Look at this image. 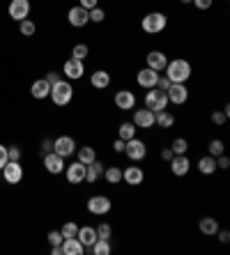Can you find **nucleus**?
<instances>
[{"label": "nucleus", "instance_id": "nucleus-24", "mask_svg": "<svg viewBox=\"0 0 230 255\" xmlns=\"http://www.w3.org/2000/svg\"><path fill=\"white\" fill-rule=\"evenodd\" d=\"M90 85L94 90H106L108 85H111V74L104 71V69H97V71L90 76Z\"/></svg>", "mask_w": 230, "mask_h": 255}, {"label": "nucleus", "instance_id": "nucleus-41", "mask_svg": "<svg viewBox=\"0 0 230 255\" xmlns=\"http://www.w3.org/2000/svg\"><path fill=\"white\" fill-rule=\"evenodd\" d=\"M62 239H65V237L60 234V230H51V232H48V244H51V246H60Z\"/></svg>", "mask_w": 230, "mask_h": 255}, {"label": "nucleus", "instance_id": "nucleus-52", "mask_svg": "<svg viewBox=\"0 0 230 255\" xmlns=\"http://www.w3.org/2000/svg\"><path fill=\"white\" fill-rule=\"evenodd\" d=\"M42 150H44V154L46 152H53V143H51V140H44V147H42Z\"/></svg>", "mask_w": 230, "mask_h": 255}, {"label": "nucleus", "instance_id": "nucleus-47", "mask_svg": "<svg viewBox=\"0 0 230 255\" xmlns=\"http://www.w3.org/2000/svg\"><path fill=\"white\" fill-rule=\"evenodd\" d=\"M9 161V157H7V147L5 145H0V170H2V165Z\"/></svg>", "mask_w": 230, "mask_h": 255}, {"label": "nucleus", "instance_id": "nucleus-43", "mask_svg": "<svg viewBox=\"0 0 230 255\" xmlns=\"http://www.w3.org/2000/svg\"><path fill=\"white\" fill-rule=\"evenodd\" d=\"M216 168H219V170H228V168H230V159L226 157V154L216 157Z\"/></svg>", "mask_w": 230, "mask_h": 255}, {"label": "nucleus", "instance_id": "nucleus-51", "mask_svg": "<svg viewBox=\"0 0 230 255\" xmlns=\"http://www.w3.org/2000/svg\"><path fill=\"white\" fill-rule=\"evenodd\" d=\"M113 150L117 152V154H122V152H124V140H120V138H117V140L113 143Z\"/></svg>", "mask_w": 230, "mask_h": 255}, {"label": "nucleus", "instance_id": "nucleus-27", "mask_svg": "<svg viewBox=\"0 0 230 255\" xmlns=\"http://www.w3.org/2000/svg\"><path fill=\"white\" fill-rule=\"evenodd\" d=\"M154 124H159L161 129H170L173 124H175V115L168 113L166 108H163V111H157L154 113Z\"/></svg>", "mask_w": 230, "mask_h": 255}, {"label": "nucleus", "instance_id": "nucleus-36", "mask_svg": "<svg viewBox=\"0 0 230 255\" xmlns=\"http://www.w3.org/2000/svg\"><path fill=\"white\" fill-rule=\"evenodd\" d=\"M71 55H74L76 60H85V58L90 55V48H88V44H76L71 48Z\"/></svg>", "mask_w": 230, "mask_h": 255}, {"label": "nucleus", "instance_id": "nucleus-11", "mask_svg": "<svg viewBox=\"0 0 230 255\" xmlns=\"http://www.w3.org/2000/svg\"><path fill=\"white\" fill-rule=\"evenodd\" d=\"M62 74L67 76L69 81H78V78H83V74H85L83 60H76V58H69V60L65 62V67H62Z\"/></svg>", "mask_w": 230, "mask_h": 255}, {"label": "nucleus", "instance_id": "nucleus-22", "mask_svg": "<svg viewBox=\"0 0 230 255\" xmlns=\"http://www.w3.org/2000/svg\"><path fill=\"white\" fill-rule=\"evenodd\" d=\"M76 239L81 241L85 248H92V244L99 239V237H97V228H90V225H85V228H78Z\"/></svg>", "mask_w": 230, "mask_h": 255}, {"label": "nucleus", "instance_id": "nucleus-20", "mask_svg": "<svg viewBox=\"0 0 230 255\" xmlns=\"http://www.w3.org/2000/svg\"><path fill=\"white\" fill-rule=\"evenodd\" d=\"M134 124H136V129H150V127H154V113L150 111V108L134 111Z\"/></svg>", "mask_w": 230, "mask_h": 255}, {"label": "nucleus", "instance_id": "nucleus-35", "mask_svg": "<svg viewBox=\"0 0 230 255\" xmlns=\"http://www.w3.org/2000/svg\"><path fill=\"white\" fill-rule=\"evenodd\" d=\"M76 232H78V225L74 223V221H67V223L60 228V234L67 239V237H76Z\"/></svg>", "mask_w": 230, "mask_h": 255}, {"label": "nucleus", "instance_id": "nucleus-42", "mask_svg": "<svg viewBox=\"0 0 230 255\" xmlns=\"http://www.w3.org/2000/svg\"><path fill=\"white\" fill-rule=\"evenodd\" d=\"M170 85H173V83H170V78H168V76H166V74H161L159 78H157V88H159V90H163V92H166V90H168V88H170Z\"/></svg>", "mask_w": 230, "mask_h": 255}, {"label": "nucleus", "instance_id": "nucleus-13", "mask_svg": "<svg viewBox=\"0 0 230 255\" xmlns=\"http://www.w3.org/2000/svg\"><path fill=\"white\" fill-rule=\"evenodd\" d=\"M44 168L51 175L65 173V159H62L60 154H55V152H46L44 154Z\"/></svg>", "mask_w": 230, "mask_h": 255}, {"label": "nucleus", "instance_id": "nucleus-34", "mask_svg": "<svg viewBox=\"0 0 230 255\" xmlns=\"http://www.w3.org/2000/svg\"><path fill=\"white\" fill-rule=\"evenodd\" d=\"M170 150H173V154H186V150H189L186 138H175V140H173V145H170Z\"/></svg>", "mask_w": 230, "mask_h": 255}, {"label": "nucleus", "instance_id": "nucleus-17", "mask_svg": "<svg viewBox=\"0 0 230 255\" xmlns=\"http://www.w3.org/2000/svg\"><path fill=\"white\" fill-rule=\"evenodd\" d=\"M122 180L127 182L129 186H138V184H143V180H145V173H143L140 165H129V168L122 170Z\"/></svg>", "mask_w": 230, "mask_h": 255}, {"label": "nucleus", "instance_id": "nucleus-29", "mask_svg": "<svg viewBox=\"0 0 230 255\" xmlns=\"http://www.w3.org/2000/svg\"><path fill=\"white\" fill-rule=\"evenodd\" d=\"M198 170L203 175H212V173H216V159L214 157H203V159H198Z\"/></svg>", "mask_w": 230, "mask_h": 255}, {"label": "nucleus", "instance_id": "nucleus-53", "mask_svg": "<svg viewBox=\"0 0 230 255\" xmlns=\"http://www.w3.org/2000/svg\"><path fill=\"white\" fill-rule=\"evenodd\" d=\"M51 253H53V255H62V248L60 246H51Z\"/></svg>", "mask_w": 230, "mask_h": 255}, {"label": "nucleus", "instance_id": "nucleus-18", "mask_svg": "<svg viewBox=\"0 0 230 255\" xmlns=\"http://www.w3.org/2000/svg\"><path fill=\"white\" fill-rule=\"evenodd\" d=\"M145 60H147V67L154 69V71H159V74L166 69V65H168V58H166L163 51H150L145 55Z\"/></svg>", "mask_w": 230, "mask_h": 255}, {"label": "nucleus", "instance_id": "nucleus-12", "mask_svg": "<svg viewBox=\"0 0 230 255\" xmlns=\"http://www.w3.org/2000/svg\"><path fill=\"white\" fill-rule=\"evenodd\" d=\"M7 12H9V16H12L14 21L28 19V14H30V0H12Z\"/></svg>", "mask_w": 230, "mask_h": 255}, {"label": "nucleus", "instance_id": "nucleus-30", "mask_svg": "<svg viewBox=\"0 0 230 255\" xmlns=\"http://www.w3.org/2000/svg\"><path fill=\"white\" fill-rule=\"evenodd\" d=\"M104 180H106L108 184H120V182H122V168H117V165L106 168V170H104Z\"/></svg>", "mask_w": 230, "mask_h": 255}, {"label": "nucleus", "instance_id": "nucleus-15", "mask_svg": "<svg viewBox=\"0 0 230 255\" xmlns=\"http://www.w3.org/2000/svg\"><path fill=\"white\" fill-rule=\"evenodd\" d=\"M65 177H67L69 184H81L85 182V165L81 161H74V163H69L65 168Z\"/></svg>", "mask_w": 230, "mask_h": 255}, {"label": "nucleus", "instance_id": "nucleus-14", "mask_svg": "<svg viewBox=\"0 0 230 255\" xmlns=\"http://www.w3.org/2000/svg\"><path fill=\"white\" fill-rule=\"evenodd\" d=\"M67 21H69V25H74V28H83V25H88V21H90V16H88V9L81 7V5L71 7V9L67 12Z\"/></svg>", "mask_w": 230, "mask_h": 255}, {"label": "nucleus", "instance_id": "nucleus-21", "mask_svg": "<svg viewBox=\"0 0 230 255\" xmlns=\"http://www.w3.org/2000/svg\"><path fill=\"white\" fill-rule=\"evenodd\" d=\"M60 248H62V255H83L85 253V246L76 239V237H67V239H62Z\"/></svg>", "mask_w": 230, "mask_h": 255}, {"label": "nucleus", "instance_id": "nucleus-23", "mask_svg": "<svg viewBox=\"0 0 230 255\" xmlns=\"http://www.w3.org/2000/svg\"><path fill=\"white\" fill-rule=\"evenodd\" d=\"M104 170H106V168H104V163H99V161L94 159L92 163L85 165V182H88V184L97 182L99 177H104Z\"/></svg>", "mask_w": 230, "mask_h": 255}, {"label": "nucleus", "instance_id": "nucleus-16", "mask_svg": "<svg viewBox=\"0 0 230 255\" xmlns=\"http://www.w3.org/2000/svg\"><path fill=\"white\" fill-rule=\"evenodd\" d=\"M157 78H159V71H154V69H150V67L140 69V71L136 74V83L140 85V88H145V90L157 88Z\"/></svg>", "mask_w": 230, "mask_h": 255}, {"label": "nucleus", "instance_id": "nucleus-38", "mask_svg": "<svg viewBox=\"0 0 230 255\" xmlns=\"http://www.w3.org/2000/svg\"><path fill=\"white\" fill-rule=\"evenodd\" d=\"M207 150H209V157H214V159L221 157V154H223V140H219V138H216V140H212Z\"/></svg>", "mask_w": 230, "mask_h": 255}, {"label": "nucleus", "instance_id": "nucleus-49", "mask_svg": "<svg viewBox=\"0 0 230 255\" xmlns=\"http://www.w3.org/2000/svg\"><path fill=\"white\" fill-rule=\"evenodd\" d=\"M216 234H219V241H221V244H228V241H230V232H228V230H221V228H219Z\"/></svg>", "mask_w": 230, "mask_h": 255}, {"label": "nucleus", "instance_id": "nucleus-9", "mask_svg": "<svg viewBox=\"0 0 230 255\" xmlns=\"http://www.w3.org/2000/svg\"><path fill=\"white\" fill-rule=\"evenodd\" d=\"M2 177L7 184H19L23 180V165L19 161H7L2 165Z\"/></svg>", "mask_w": 230, "mask_h": 255}, {"label": "nucleus", "instance_id": "nucleus-1", "mask_svg": "<svg viewBox=\"0 0 230 255\" xmlns=\"http://www.w3.org/2000/svg\"><path fill=\"white\" fill-rule=\"evenodd\" d=\"M163 74L170 78V83H186L191 78V65L182 58H177V60H168L166 69H163Z\"/></svg>", "mask_w": 230, "mask_h": 255}, {"label": "nucleus", "instance_id": "nucleus-45", "mask_svg": "<svg viewBox=\"0 0 230 255\" xmlns=\"http://www.w3.org/2000/svg\"><path fill=\"white\" fill-rule=\"evenodd\" d=\"M7 157H9V161H19L21 159V150L12 145V147H7Z\"/></svg>", "mask_w": 230, "mask_h": 255}, {"label": "nucleus", "instance_id": "nucleus-32", "mask_svg": "<svg viewBox=\"0 0 230 255\" xmlns=\"http://www.w3.org/2000/svg\"><path fill=\"white\" fill-rule=\"evenodd\" d=\"M19 30H21L23 37H32V35L37 32V25H35V21H30V19H23V21H19Z\"/></svg>", "mask_w": 230, "mask_h": 255}, {"label": "nucleus", "instance_id": "nucleus-19", "mask_svg": "<svg viewBox=\"0 0 230 255\" xmlns=\"http://www.w3.org/2000/svg\"><path fill=\"white\" fill-rule=\"evenodd\" d=\"M113 101L120 111H131V108L136 106V94H134L131 90H120V92H115Z\"/></svg>", "mask_w": 230, "mask_h": 255}, {"label": "nucleus", "instance_id": "nucleus-28", "mask_svg": "<svg viewBox=\"0 0 230 255\" xmlns=\"http://www.w3.org/2000/svg\"><path fill=\"white\" fill-rule=\"evenodd\" d=\"M136 131H138V129H136L134 122H122L120 129H117V138L127 143V140H131V138H136Z\"/></svg>", "mask_w": 230, "mask_h": 255}, {"label": "nucleus", "instance_id": "nucleus-46", "mask_svg": "<svg viewBox=\"0 0 230 255\" xmlns=\"http://www.w3.org/2000/svg\"><path fill=\"white\" fill-rule=\"evenodd\" d=\"M44 78H46V83H48V85H55V83H58V81H62L58 71H48V74H46Z\"/></svg>", "mask_w": 230, "mask_h": 255}, {"label": "nucleus", "instance_id": "nucleus-25", "mask_svg": "<svg viewBox=\"0 0 230 255\" xmlns=\"http://www.w3.org/2000/svg\"><path fill=\"white\" fill-rule=\"evenodd\" d=\"M30 94L35 99H46L51 94V85L46 83V78H39V81H32L30 85Z\"/></svg>", "mask_w": 230, "mask_h": 255}, {"label": "nucleus", "instance_id": "nucleus-40", "mask_svg": "<svg viewBox=\"0 0 230 255\" xmlns=\"http://www.w3.org/2000/svg\"><path fill=\"white\" fill-rule=\"evenodd\" d=\"M209 120H212V124H216V127H221V124H226V120H228V115H226L223 111H214V113H212V117H209Z\"/></svg>", "mask_w": 230, "mask_h": 255}, {"label": "nucleus", "instance_id": "nucleus-7", "mask_svg": "<svg viewBox=\"0 0 230 255\" xmlns=\"http://www.w3.org/2000/svg\"><path fill=\"white\" fill-rule=\"evenodd\" d=\"M166 97H168V104H175V106L186 104V99H189L186 83H173L168 90H166Z\"/></svg>", "mask_w": 230, "mask_h": 255}, {"label": "nucleus", "instance_id": "nucleus-3", "mask_svg": "<svg viewBox=\"0 0 230 255\" xmlns=\"http://www.w3.org/2000/svg\"><path fill=\"white\" fill-rule=\"evenodd\" d=\"M51 101L55 106H67L71 99H74V88L69 81H58L55 85H51Z\"/></svg>", "mask_w": 230, "mask_h": 255}, {"label": "nucleus", "instance_id": "nucleus-54", "mask_svg": "<svg viewBox=\"0 0 230 255\" xmlns=\"http://www.w3.org/2000/svg\"><path fill=\"white\" fill-rule=\"evenodd\" d=\"M180 2H182V5H189V2H191V0H180Z\"/></svg>", "mask_w": 230, "mask_h": 255}, {"label": "nucleus", "instance_id": "nucleus-6", "mask_svg": "<svg viewBox=\"0 0 230 255\" xmlns=\"http://www.w3.org/2000/svg\"><path fill=\"white\" fill-rule=\"evenodd\" d=\"M124 154L131 159V161H143L147 157V147L140 138H131L124 143Z\"/></svg>", "mask_w": 230, "mask_h": 255}, {"label": "nucleus", "instance_id": "nucleus-8", "mask_svg": "<svg viewBox=\"0 0 230 255\" xmlns=\"http://www.w3.org/2000/svg\"><path fill=\"white\" fill-rule=\"evenodd\" d=\"M53 152L55 154H60L62 159L71 157V154L76 152V140H74L71 136H60V138H55L53 140Z\"/></svg>", "mask_w": 230, "mask_h": 255}, {"label": "nucleus", "instance_id": "nucleus-33", "mask_svg": "<svg viewBox=\"0 0 230 255\" xmlns=\"http://www.w3.org/2000/svg\"><path fill=\"white\" fill-rule=\"evenodd\" d=\"M90 251L94 255H111V244H108V239H97Z\"/></svg>", "mask_w": 230, "mask_h": 255}, {"label": "nucleus", "instance_id": "nucleus-26", "mask_svg": "<svg viewBox=\"0 0 230 255\" xmlns=\"http://www.w3.org/2000/svg\"><path fill=\"white\" fill-rule=\"evenodd\" d=\"M198 230L203 234H207V237H214L216 230H219V221L212 216H205V218H200L198 221Z\"/></svg>", "mask_w": 230, "mask_h": 255}, {"label": "nucleus", "instance_id": "nucleus-50", "mask_svg": "<svg viewBox=\"0 0 230 255\" xmlns=\"http://www.w3.org/2000/svg\"><path fill=\"white\" fill-rule=\"evenodd\" d=\"M173 157H175V154H173V150H170V147H166V150H161V159H163V161H170Z\"/></svg>", "mask_w": 230, "mask_h": 255}, {"label": "nucleus", "instance_id": "nucleus-39", "mask_svg": "<svg viewBox=\"0 0 230 255\" xmlns=\"http://www.w3.org/2000/svg\"><path fill=\"white\" fill-rule=\"evenodd\" d=\"M111 234H113V228L108 223H101L99 228H97V237H99V239H111Z\"/></svg>", "mask_w": 230, "mask_h": 255}, {"label": "nucleus", "instance_id": "nucleus-4", "mask_svg": "<svg viewBox=\"0 0 230 255\" xmlns=\"http://www.w3.org/2000/svg\"><path fill=\"white\" fill-rule=\"evenodd\" d=\"M168 106V97H166V92L159 90V88H150L145 94V108H150L152 113L157 111H163Z\"/></svg>", "mask_w": 230, "mask_h": 255}, {"label": "nucleus", "instance_id": "nucleus-37", "mask_svg": "<svg viewBox=\"0 0 230 255\" xmlns=\"http://www.w3.org/2000/svg\"><path fill=\"white\" fill-rule=\"evenodd\" d=\"M88 16H90V21H92V23H101L104 19H106V12H104V9H101L99 5H97V7H92L90 12H88Z\"/></svg>", "mask_w": 230, "mask_h": 255}, {"label": "nucleus", "instance_id": "nucleus-2", "mask_svg": "<svg viewBox=\"0 0 230 255\" xmlns=\"http://www.w3.org/2000/svg\"><path fill=\"white\" fill-rule=\"evenodd\" d=\"M166 25H168V19L163 12H150V14L143 16V21H140V28L143 32L147 35H159V32L166 30Z\"/></svg>", "mask_w": 230, "mask_h": 255}, {"label": "nucleus", "instance_id": "nucleus-48", "mask_svg": "<svg viewBox=\"0 0 230 255\" xmlns=\"http://www.w3.org/2000/svg\"><path fill=\"white\" fill-rule=\"evenodd\" d=\"M78 2H81V7H85L88 12H90L92 7H97V5H99V0H78Z\"/></svg>", "mask_w": 230, "mask_h": 255}, {"label": "nucleus", "instance_id": "nucleus-10", "mask_svg": "<svg viewBox=\"0 0 230 255\" xmlns=\"http://www.w3.org/2000/svg\"><path fill=\"white\" fill-rule=\"evenodd\" d=\"M168 163H170V173L175 175V177H184V175L191 170V161H189L186 154H175Z\"/></svg>", "mask_w": 230, "mask_h": 255}, {"label": "nucleus", "instance_id": "nucleus-44", "mask_svg": "<svg viewBox=\"0 0 230 255\" xmlns=\"http://www.w3.org/2000/svg\"><path fill=\"white\" fill-rule=\"evenodd\" d=\"M191 2L196 5V9H203V12H205V9L212 7V2H214V0H191Z\"/></svg>", "mask_w": 230, "mask_h": 255}, {"label": "nucleus", "instance_id": "nucleus-5", "mask_svg": "<svg viewBox=\"0 0 230 255\" xmlns=\"http://www.w3.org/2000/svg\"><path fill=\"white\" fill-rule=\"evenodd\" d=\"M111 207H113V203L106 195H92L90 200H88V211H90L92 216H106L108 211H111Z\"/></svg>", "mask_w": 230, "mask_h": 255}, {"label": "nucleus", "instance_id": "nucleus-31", "mask_svg": "<svg viewBox=\"0 0 230 255\" xmlns=\"http://www.w3.org/2000/svg\"><path fill=\"white\" fill-rule=\"evenodd\" d=\"M76 152H78V161L83 165L92 163V161L97 159V152H94V147H90V145H85V147H81V150H76Z\"/></svg>", "mask_w": 230, "mask_h": 255}]
</instances>
